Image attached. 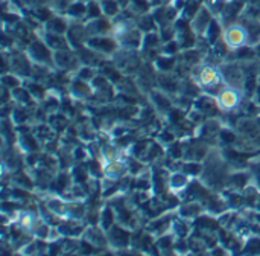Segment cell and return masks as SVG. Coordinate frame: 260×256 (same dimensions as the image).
<instances>
[{"mask_svg":"<svg viewBox=\"0 0 260 256\" xmlns=\"http://www.w3.org/2000/svg\"><path fill=\"white\" fill-rule=\"evenodd\" d=\"M47 29H50L52 32H64L66 30V23L59 18H52L47 22Z\"/></svg>","mask_w":260,"mask_h":256,"instance_id":"4","label":"cell"},{"mask_svg":"<svg viewBox=\"0 0 260 256\" xmlns=\"http://www.w3.org/2000/svg\"><path fill=\"white\" fill-rule=\"evenodd\" d=\"M67 12L72 17H82L87 14V5L84 2H73L67 6Z\"/></svg>","mask_w":260,"mask_h":256,"instance_id":"3","label":"cell"},{"mask_svg":"<svg viewBox=\"0 0 260 256\" xmlns=\"http://www.w3.org/2000/svg\"><path fill=\"white\" fill-rule=\"evenodd\" d=\"M236 102H238V96L235 94V93H232V92H229V93H224L222 94V104L225 106V107H235L236 106Z\"/></svg>","mask_w":260,"mask_h":256,"instance_id":"5","label":"cell"},{"mask_svg":"<svg viewBox=\"0 0 260 256\" xmlns=\"http://www.w3.org/2000/svg\"><path fill=\"white\" fill-rule=\"evenodd\" d=\"M247 29L241 28V26H232L229 30H227V42H229L232 46H239L245 42L247 37Z\"/></svg>","mask_w":260,"mask_h":256,"instance_id":"1","label":"cell"},{"mask_svg":"<svg viewBox=\"0 0 260 256\" xmlns=\"http://www.w3.org/2000/svg\"><path fill=\"white\" fill-rule=\"evenodd\" d=\"M119 2L117 0H101V8H102V12L105 16H116L119 12Z\"/></svg>","mask_w":260,"mask_h":256,"instance_id":"2","label":"cell"},{"mask_svg":"<svg viewBox=\"0 0 260 256\" xmlns=\"http://www.w3.org/2000/svg\"><path fill=\"white\" fill-rule=\"evenodd\" d=\"M201 78H203V81H204V82H207V84H210V82H213V81L216 80L215 74H213L210 69L204 70V72H203V75H201Z\"/></svg>","mask_w":260,"mask_h":256,"instance_id":"6","label":"cell"}]
</instances>
